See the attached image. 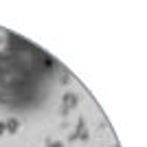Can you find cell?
<instances>
[{
    "label": "cell",
    "mask_w": 147,
    "mask_h": 147,
    "mask_svg": "<svg viewBox=\"0 0 147 147\" xmlns=\"http://www.w3.org/2000/svg\"><path fill=\"white\" fill-rule=\"evenodd\" d=\"M0 134H2V125H0Z\"/></svg>",
    "instance_id": "obj_4"
},
{
    "label": "cell",
    "mask_w": 147,
    "mask_h": 147,
    "mask_svg": "<svg viewBox=\"0 0 147 147\" xmlns=\"http://www.w3.org/2000/svg\"><path fill=\"white\" fill-rule=\"evenodd\" d=\"M75 103H77L75 94H66V97H64V110H70V108H75Z\"/></svg>",
    "instance_id": "obj_1"
},
{
    "label": "cell",
    "mask_w": 147,
    "mask_h": 147,
    "mask_svg": "<svg viewBox=\"0 0 147 147\" xmlns=\"http://www.w3.org/2000/svg\"><path fill=\"white\" fill-rule=\"evenodd\" d=\"M51 147H61V145H51Z\"/></svg>",
    "instance_id": "obj_3"
},
{
    "label": "cell",
    "mask_w": 147,
    "mask_h": 147,
    "mask_svg": "<svg viewBox=\"0 0 147 147\" xmlns=\"http://www.w3.org/2000/svg\"><path fill=\"white\" fill-rule=\"evenodd\" d=\"M7 129H9V132H16V129L20 127V123L16 121V119H9V121H7V125H5Z\"/></svg>",
    "instance_id": "obj_2"
}]
</instances>
